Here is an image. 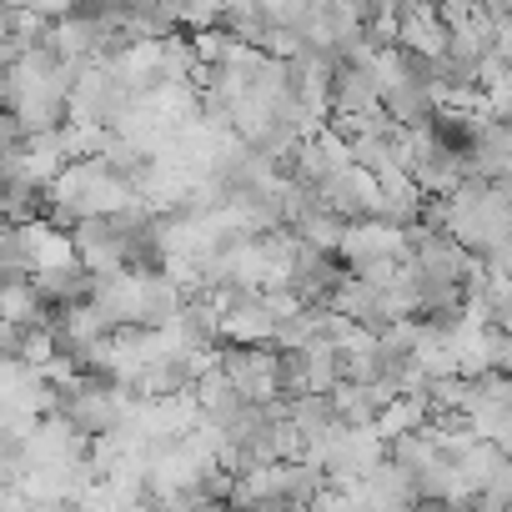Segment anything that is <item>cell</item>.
Instances as JSON below:
<instances>
[{"label":"cell","mask_w":512,"mask_h":512,"mask_svg":"<svg viewBox=\"0 0 512 512\" xmlns=\"http://www.w3.org/2000/svg\"><path fill=\"white\" fill-rule=\"evenodd\" d=\"M196 512H231V507H196Z\"/></svg>","instance_id":"cell-1"}]
</instances>
